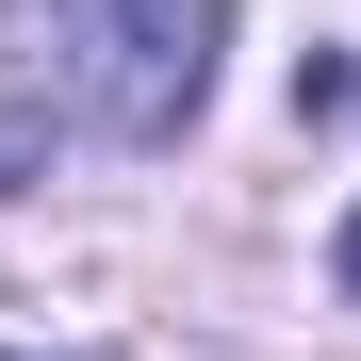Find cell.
<instances>
[{"label":"cell","instance_id":"obj_1","mask_svg":"<svg viewBox=\"0 0 361 361\" xmlns=\"http://www.w3.org/2000/svg\"><path fill=\"white\" fill-rule=\"evenodd\" d=\"M0 49H17L99 148H180L197 99H214L230 0H0Z\"/></svg>","mask_w":361,"mask_h":361},{"label":"cell","instance_id":"obj_2","mask_svg":"<svg viewBox=\"0 0 361 361\" xmlns=\"http://www.w3.org/2000/svg\"><path fill=\"white\" fill-rule=\"evenodd\" d=\"M295 115H361V66H295Z\"/></svg>","mask_w":361,"mask_h":361},{"label":"cell","instance_id":"obj_4","mask_svg":"<svg viewBox=\"0 0 361 361\" xmlns=\"http://www.w3.org/2000/svg\"><path fill=\"white\" fill-rule=\"evenodd\" d=\"M329 263H345V295H361V214H345V247H329Z\"/></svg>","mask_w":361,"mask_h":361},{"label":"cell","instance_id":"obj_3","mask_svg":"<svg viewBox=\"0 0 361 361\" xmlns=\"http://www.w3.org/2000/svg\"><path fill=\"white\" fill-rule=\"evenodd\" d=\"M0 180H33V132H0Z\"/></svg>","mask_w":361,"mask_h":361}]
</instances>
